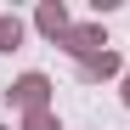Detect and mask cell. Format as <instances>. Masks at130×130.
Segmentation results:
<instances>
[{"label":"cell","mask_w":130,"mask_h":130,"mask_svg":"<svg viewBox=\"0 0 130 130\" xmlns=\"http://www.w3.org/2000/svg\"><path fill=\"white\" fill-rule=\"evenodd\" d=\"M23 130H57V119L45 113V107H40V113H28V124H23Z\"/></svg>","instance_id":"cell-6"},{"label":"cell","mask_w":130,"mask_h":130,"mask_svg":"<svg viewBox=\"0 0 130 130\" xmlns=\"http://www.w3.org/2000/svg\"><path fill=\"white\" fill-rule=\"evenodd\" d=\"M62 40H68V51H74V57H85V62L96 57V45H107V40H102V28H68Z\"/></svg>","instance_id":"cell-2"},{"label":"cell","mask_w":130,"mask_h":130,"mask_svg":"<svg viewBox=\"0 0 130 130\" xmlns=\"http://www.w3.org/2000/svg\"><path fill=\"white\" fill-rule=\"evenodd\" d=\"M124 102H130V74H124Z\"/></svg>","instance_id":"cell-7"},{"label":"cell","mask_w":130,"mask_h":130,"mask_svg":"<svg viewBox=\"0 0 130 130\" xmlns=\"http://www.w3.org/2000/svg\"><path fill=\"white\" fill-rule=\"evenodd\" d=\"M85 68H91V74H119V57H113V51H96Z\"/></svg>","instance_id":"cell-5"},{"label":"cell","mask_w":130,"mask_h":130,"mask_svg":"<svg viewBox=\"0 0 130 130\" xmlns=\"http://www.w3.org/2000/svg\"><path fill=\"white\" fill-rule=\"evenodd\" d=\"M40 28H45V34H68V17H62V6H40Z\"/></svg>","instance_id":"cell-3"},{"label":"cell","mask_w":130,"mask_h":130,"mask_svg":"<svg viewBox=\"0 0 130 130\" xmlns=\"http://www.w3.org/2000/svg\"><path fill=\"white\" fill-rule=\"evenodd\" d=\"M45 91H51V85H45V74H23V79L11 85V102H17V107H28V113H40Z\"/></svg>","instance_id":"cell-1"},{"label":"cell","mask_w":130,"mask_h":130,"mask_svg":"<svg viewBox=\"0 0 130 130\" xmlns=\"http://www.w3.org/2000/svg\"><path fill=\"white\" fill-rule=\"evenodd\" d=\"M17 40H23V23L17 17H0V51H11Z\"/></svg>","instance_id":"cell-4"}]
</instances>
